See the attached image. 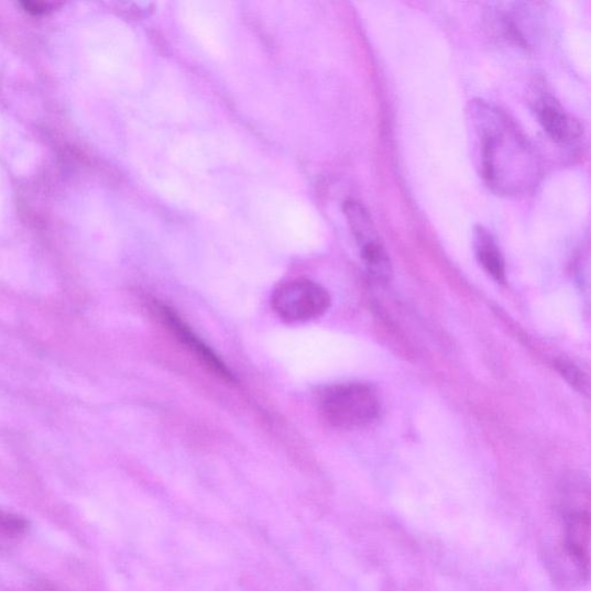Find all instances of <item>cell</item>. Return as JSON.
Returning a JSON list of instances; mask_svg holds the SVG:
<instances>
[{
  "instance_id": "6da1fadb",
  "label": "cell",
  "mask_w": 591,
  "mask_h": 591,
  "mask_svg": "<svg viewBox=\"0 0 591 591\" xmlns=\"http://www.w3.org/2000/svg\"><path fill=\"white\" fill-rule=\"evenodd\" d=\"M469 113L488 186L504 196L530 190L537 182L539 165L527 139L503 111L484 101L472 102Z\"/></svg>"
},
{
  "instance_id": "7a4b0ae2",
  "label": "cell",
  "mask_w": 591,
  "mask_h": 591,
  "mask_svg": "<svg viewBox=\"0 0 591 591\" xmlns=\"http://www.w3.org/2000/svg\"><path fill=\"white\" fill-rule=\"evenodd\" d=\"M316 405L330 427L343 430L364 428L382 412L380 394L363 383L326 386L317 393Z\"/></svg>"
},
{
  "instance_id": "3957f363",
  "label": "cell",
  "mask_w": 591,
  "mask_h": 591,
  "mask_svg": "<svg viewBox=\"0 0 591 591\" xmlns=\"http://www.w3.org/2000/svg\"><path fill=\"white\" fill-rule=\"evenodd\" d=\"M271 303L280 319L299 324L322 317L329 310L332 299L317 282L295 278L282 283L274 291Z\"/></svg>"
},
{
  "instance_id": "277c9868",
  "label": "cell",
  "mask_w": 591,
  "mask_h": 591,
  "mask_svg": "<svg viewBox=\"0 0 591 591\" xmlns=\"http://www.w3.org/2000/svg\"><path fill=\"white\" fill-rule=\"evenodd\" d=\"M150 310L156 320L169 332L183 348L193 354L198 363L201 364L212 375L220 381L234 385L238 383L234 374L228 365L221 360L219 354L205 343L173 309L172 307L160 303L152 302Z\"/></svg>"
},
{
  "instance_id": "5b68a950",
  "label": "cell",
  "mask_w": 591,
  "mask_h": 591,
  "mask_svg": "<svg viewBox=\"0 0 591 591\" xmlns=\"http://www.w3.org/2000/svg\"><path fill=\"white\" fill-rule=\"evenodd\" d=\"M344 215L369 274L377 282L387 283L393 274L392 263L370 212L359 201L349 200L344 204Z\"/></svg>"
},
{
  "instance_id": "8992f818",
  "label": "cell",
  "mask_w": 591,
  "mask_h": 591,
  "mask_svg": "<svg viewBox=\"0 0 591 591\" xmlns=\"http://www.w3.org/2000/svg\"><path fill=\"white\" fill-rule=\"evenodd\" d=\"M534 111L541 129L558 144H569L577 140L580 128L561 105L548 94H543L534 102Z\"/></svg>"
},
{
  "instance_id": "52a82bcc",
  "label": "cell",
  "mask_w": 591,
  "mask_h": 591,
  "mask_svg": "<svg viewBox=\"0 0 591 591\" xmlns=\"http://www.w3.org/2000/svg\"><path fill=\"white\" fill-rule=\"evenodd\" d=\"M589 514L582 511L572 513L567 523L566 548L584 571H588L589 567Z\"/></svg>"
},
{
  "instance_id": "ba28073f",
  "label": "cell",
  "mask_w": 591,
  "mask_h": 591,
  "mask_svg": "<svg viewBox=\"0 0 591 591\" xmlns=\"http://www.w3.org/2000/svg\"><path fill=\"white\" fill-rule=\"evenodd\" d=\"M475 251L483 270L499 283L506 282L504 256L493 236L484 227H478L474 233Z\"/></svg>"
},
{
  "instance_id": "9c48e42d",
  "label": "cell",
  "mask_w": 591,
  "mask_h": 591,
  "mask_svg": "<svg viewBox=\"0 0 591 591\" xmlns=\"http://www.w3.org/2000/svg\"><path fill=\"white\" fill-rule=\"evenodd\" d=\"M29 528L28 519L12 513L0 511V535L19 536Z\"/></svg>"
},
{
  "instance_id": "30bf717a",
  "label": "cell",
  "mask_w": 591,
  "mask_h": 591,
  "mask_svg": "<svg viewBox=\"0 0 591 591\" xmlns=\"http://www.w3.org/2000/svg\"><path fill=\"white\" fill-rule=\"evenodd\" d=\"M557 368L561 375L565 376V380L569 382L572 386L580 390L581 392L587 391V377L579 368L566 361L558 362Z\"/></svg>"
}]
</instances>
